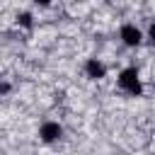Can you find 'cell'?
Instances as JSON below:
<instances>
[{
  "label": "cell",
  "instance_id": "obj_6",
  "mask_svg": "<svg viewBox=\"0 0 155 155\" xmlns=\"http://www.w3.org/2000/svg\"><path fill=\"white\" fill-rule=\"evenodd\" d=\"M10 90H12V85H10V82H5V80H0V94H7Z\"/></svg>",
  "mask_w": 155,
  "mask_h": 155
},
{
  "label": "cell",
  "instance_id": "obj_5",
  "mask_svg": "<svg viewBox=\"0 0 155 155\" xmlns=\"http://www.w3.org/2000/svg\"><path fill=\"white\" fill-rule=\"evenodd\" d=\"M17 24H22V27H31V15H29V12L17 15Z\"/></svg>",
  "mask_w": 155,
  "mask_h": 155
},
{
  "label": "cell",
  "instance_id": "obj_2",
  "mask_svg": "<svg viewBox=\"0 0 155 155\" xmlns=\"http://www.w3.org/2000/svg\"><path fill=\"white\" fill-rule=\"evenodd\" d=\"M119 34H121V41H124L126 46H131V48L140 46V41H143V31H140L136 24H124Z\"/></svg>",
  "mask_w": 155,
  "mask_h": 155
},
{
  "label": "cell",
  "instance_id": "obj_3",
  "mask_svg": "<svg viewBox=\"0 0 155 155\" xmlns=\"http://www.w3.org/2000/svg\"><path fill=\"white\" fill-rule=\"evenodd\" d=\"M61 133H63V126H61L58 121H44L41 128H39V138H41L44 143H53V140H58Z\"/></svg>",
  "mask_w": 155,
  "mask_h": 155
},
{
  "label": "cell",
  "instance_id": "obj_1",
  "mask_svg": "<svg viewBox=\"0 0 155 155\" xmlns=\"http://www.w3.org/2000/svg\"><path fill=\"white\" fill-rule=\"evenodd\" d=\"M116 82H119V87H121L126 94H131V97H138V94L143 92V85H140V78H138V70H136V68H124V70L119 73Z\"/></svg>",
  "mask_w": 155,
  "mask_h": 155
},
{
  "label": "cell",
  "instance_id": "obj_4",
  "mask_svg": "<svg viewBox=\"0 0 155 155\" xmlns=\"http://www.w3.org/2000/svg\"><path fill=\"white\" fill-rule=\"evenodd\" d=\"M85 75L90 80H102L107 75V65L102 61H97V58H87L85 61Z\"/></svg>",
  "mask_w": 155,
  "mask_h": 155
},
{
  "label": "cell",
  "instance_id": "obj_7",
  "mask_svg": "<svg viewBox=\"0 0 155 155\" xmlns=\"http://www.w3.org/2000/svg\"><path fill=\"white\" fill-rule=\"evenodd\" d=\"M148 39H150V44L155 46V22L150 24V29H148Z\"/></svg>",
  "mask_w": 155,
  "mask_h": 155
}]
</instances>
